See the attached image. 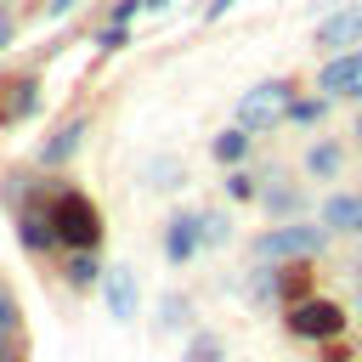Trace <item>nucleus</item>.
<instances>
[{
	"label": "nucleus",
	"mask_w": 362,
	"mask_h": 362,
	"mask_svg": "<svg viewBox=\"0 0 362 362\" xmlns=\"http://www.w3.org/2000/svg\"><path fill=\"white\" fill-rule=\"evenodd\" d=\"M198 243H226V221H221V215L198 221Z\"/></svg>",
	"instance_id": "14"
},
{
	"label": "nucleus",
	"mask_w": 362,
	"mask_h": 362,
	"mask_svg": "<svg viewBox=\"0 0 362 362\" xmlns=\"http://www.w3.org/2000/svg\"><path fill=\"white\" fill-rule=\"evenodd\" d=\"M288 113H294V96H288V85H277V79H266V85H255V90L238 96V130H272V124H283Z\"/></svg>",
	"instance_id": "1"
},
{
	"label": "nucleus",
	"mask_w": 362,
	"mask_h": 362,
	"mask_svg": "<svg viewBox=\"0 0 362 362\" xmlns=\"http://www.w3.org/2000/svg\"><path fill=\"white\" fill-rule=\"evenodd\" d=\"M68 6H74V0H51V17H62V11H68Z\"/></svg>",
	"instance_id": "19"
},
{
	"label": "nucleus",
	"mask_w": 362,
	"mask_h": 362,
	"mask_svg": "<svg viewBox=\"0 0 362 362\" xmlns=\"http://www.w3.org/2000/svg\"><path fill=\"white\" fill-rule=\"evenodd\" d=\"M322 226H356V232H362V198L334 192V198L322 204Z\"/></svg>",
	"instance_id": "8"
},
{
	"label": "nucleus",
	"mask_w": 362,
	"mask_h": 362,
	"mask_svg": "<svg viewBox=\"0 0 362 362\" xmlns=\"http://www.w3.org/2000/svg\"><path fill=\"white\" fill-rule=\"evenodd\" d=\"M6 34H11V28H6V23H0V45H6Z\"/></svg>",
	"instance_id": "21"
},
{
	"label": "nucleus",
	"mask_w": 362,
	"mask_h": 362,
	"mask_svg": "<svg viewBox=\"0 0 362 362\" xmlns=\"http://www.w3.org/2000/svg\"><path fill=\"white\" fill-rule=\"evenodd\" d=\"M294 334H305V339H334L339 334V305H328V300H305V305H294Z\"/></svg>",
	"instance_id": "5"
},
{
	"label": "nucleus",
	"mask_w": 362,
	"mask_h": 362,
	"mask_svg": "<svg viewBox=\"0 0 362 362\" xmlns=\"http://www.w3.org/2000/svg\"><path fill=\"white\" fill-rule=\"evenodd\" d=\"M317 85H322L328 96H362V51H339V57L317 74Z\"/></svg>",
	"instance_id": "4"
},
{
	"label": "nucleus",
	"mask_w": 362,
	"mask_h": 362,
	"mask_svg": "<svg viewBox=\"0 0 362 362\" xmlns=\"http://www.w3.org/2000/svg\"><path fill=\"white\" fill-rule=\"evenodd\" d=\"M311 249H322V226H277V232H266V238L255 243L260 260H277V255H311Z\"/></svg>",
	"instance_id": "3"
},
{
	"label": "nucleus",
	"mask_w": 362,
	"mask_h": 362,
	"mask_svg": "<svg viewBox=\"0 0 362 362\" xmlns=\"http://www.w3.org/2000/svg\"><path fill=\"white\" fill-rule=\"evenodd\" d=\"M0 334H11V300H6V288H0Z\"/></svg>",
	"instance_id": "18"
},
{
	"label": "nucleus",
	"mask_w": 362,
	"mask_h": 362,
	"mask_svg": "<svg viewBox=\"0 0 362 362\" xmlns=\"http://www.w3.org/2000/svg\"><path fill=\"white\" fill-rule=\"evenodd\" d=\"M164 249H170V260H187V255L198 249V215H181V221H170V238H164Z\"/></svg>",
	"instance_id": "9"
},
{
	"label": "nucleus",
	"mask_w": 362,
	"mask_h": 362,
	"mask_svg": "<svg viewBox=\"0 0 362 362\" xmlns=\"http://www.w3.org/2000/svg\"><path fill=\"white\" fill-rule=\"evenodd\" d=\"M187 362H221V339H209V334H198V339L187 345Z\"/></svg>",
	"instance_id": "12"
},
{
	"label": "nucleus",
	"mask_w": 362,
	"mask_h": 362,
	"mask_svg": "<svg viewBox=\"0 0 362 362\" xmlns=\"http://www.w3.org/2000/svg\"><path fill=\"white\" fill-rule=\"evenodd\" d=\"M102 300H107L113 322H130V317H136V277H130V266H113V272H107Z\"/></svg>",
	"instance_id": "6"
},
{
	"label": "nucleus",
	"mask_w": 362,
	"mask_h": 362,
	"mask_svg": "<svg viewBox=\"0 0 362 362\" xmlns=\"http://www.w3.org/2000/svg\"><path fill=\"white\" fill-rule=\"evenodd\" d=\"M51 226H57V238H62V243H74V249H90V243H96V232H102V226H96V209H90L85 198H62V204H57V215H51Z\"/></svg>",
	"instance_id": "2"
},
{
	"label": "nucleus",
	"mask_w": 362,
	"mask_h": 362,
	"mask_svg": "<svg viewBox=\"0 0 362 362\" xmlns=\"http://www.w3.org/2000/svg\"><path fill=\"white\" fill-rule=\"evenodd\" d=\"M356 136H362V119H356Z\"/></svg>",
	"instance_id": "22"
},
{
	"label": "nucleus",
	"mask_w": 362,
	"mask_h": 362,
	"mask_svg": "<svg viewBox=\"0 0 362 362\" xmlns=\"http://www.w3.org/2000/svg\"><path fill=\"white\" fill-rule=\"evenodd\" d=\"M51 238H57V232H51V221H40V215H28V221H23V243H28V249H45Z\"/></svg>",
	"instance_id": "11"
},
{
	"label": "nucleus",
	"mask_w": 362,
	"mask_h": 362,
	"mask_svg": "<svg viewBox=\"0 0 362 362\" xmlns=\"http://www.w3.org/2000/svg\"><path fill=\"white\" fill-rule=\"evenodd\" d=\"M181 311H187V305L170 294V300H164V328H175V322H181Z\"/></svg>",
	"instance_id": "17"
},
{
	"label": "nucleus",
	"mask_w": 362,
	"mask_h": 362,
	"mask_svg": "<svg viewBox=\"0 0 362 362\" xmlns=\"http://www.w3.org/2000/svg\"><path fill=\"white\" fill-rule=\"evenodd\" d=\"M74 147H79V124H68V130H57V141H45V158H51V164H62V158H68Z\"/></svg>",
	"instance_id": "10"
},
{
	"label": "nucleus",
	"mask_w": 362,
	"mask_h": 362,
	"mask_svg": "<svg viewBox=\"0 0 362 362\" xmlns=\"http://www.w3.org/2000/svg\"><path fill=\"white\" fill-rule=\"evenodd\" d=\"M311 170H317V175H334V170H339V153H334V147H317V153H311Z\"/></svg>",
	"instance_id": "15"
},
{
	"label": "nucleus",
	"mask_w": 362,
	"mask_h": 362,
	"mask_svg": "<svg viewBox=\"0 0 362 362\" xmlns=\"http://www.w3.org/2000/svg\"><path fill=\"white\" fill-rule=\"evenodd\" d=\"M68 277H74V283H90V277H96V266H90V255H79V260L68 266Z\"/></svg>",
	"instance_id": "16"
},
{
	"label": "nucleus",
	"mask_w": 362,
	"mask_h": 362,
	"mask_svg": "<svg viewBox=\"0 0 362 362\" xmlns=\"http://www.w3.org/2000/svg\"><path fill=\"white\" fill-rule=\"evenodd\" d=\"M317 40H322V45H334V51H339V45H356V40H362V0H356V6H339V11L322 23V34H317Z\"/></svg>",
	"instance_id": "7"
},
{
	"label": "nucleus",
	"mask_w": 362,
	"mask_h": 362,
	"mask_svg": "<svg viewBox=\"0 0 362 362\" xmlns=\"http://www.w3.org/2000/svg\"><path fill=\"white\" fill-rule=\"evenodd\" d=\"M243 147H249V136H243V130H226V136L215 141V153H221L226 164H232V158H243Z\"/></svg>",
	"instance_id": "13"
},
{
	"label": "nucleus",
	"mask_w": 362,
	"mask_h": 362,
	"mask_svg": "<svg viewBox=\"0 0 362 362\" xmlns=\"http://www.w3.org/2000/svg\"><path fill=\"white\" fill-rule=\"evenodd\" d=\"M226 6H232V0H209V17H221V11H226Z\"/></svg>",
	"instance_id": "20"
}]
</instances>
